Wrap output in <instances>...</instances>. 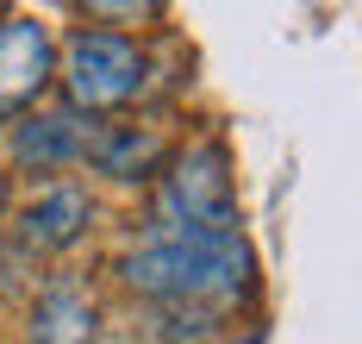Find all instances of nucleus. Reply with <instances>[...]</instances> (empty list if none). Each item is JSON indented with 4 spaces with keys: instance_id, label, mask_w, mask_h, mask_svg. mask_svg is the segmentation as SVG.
<instances>
[{
    "instance_id": "obj_1",
    "label": "nucleus",
    "mask_w": 362,
    "mask_h": 344,
    "mask_svg": "<svg viewBox=\"0 0 362 344\" xmlns=\"http://www.w3.org/2000/svg\"><path fill=\"white\" fill-rule=\"evenodd\" d=\"M119 275L144 301L231 306L256 294V251L244 231H163L144 251H132Z\"/></svg>"
},
{
    "instance_id": "obj_2",
    "label": "nucleus",
    "mask_w": 362,
    "mask_h": 344,
    "mask_svg": "<svg viewBox=\"0 0 362 344\" xmlns=\"http://www.w3.org/2000/svg\"><path fill=\"white\" fill-rule=\"evenodd\" d=\"M156 226L163 231H238L231 151H225L218 138H194L187 151H175L169 163H163Z\"/></svg>"
},
{
    "instance_id": "obj_3",
    "label": "nucleus",
    "mask_w": 362,
    "mask_h": 344,
    "mask_svg": "<svg viewBox=\"0 0 362 344\" xmlns=\"http://www.w3.org/2000/svg\"><path fill=\"white\" fill-rule=\"evenodd\" d=\"M144 50L119 32H75L63 44V63H57V81H63V101L69 113H119L144 94Z\"/></svg>"
},
{
    "instance_id": "obj_4",
    "label": "nucleus",
    "mask_w": 362,
    "mask_h": 344,
    "mask_svg": "<svg viewBox=\"0 0 362 344\" xmlns=\"http://www.w3.org/2000/svg\"><path fill=\"white\" fill-rule=\"evenodd\" d=\"M57 81V38L32 13H6L0 19V125L25 119L44 101V88Z\"/></svg>"
},
{
    "instance_id": "obj_5",
    "label": "nucleus",
    "mask_w": 362,
    "mask_h": 344,
    "mask_svg": "<svg viewBox=\"0 0 362 344\" xmlns=\"http://www.w3.org/2000/svg\"><path fill=\"white\" fill-rule=\"evenodd\" d=\"M88 119L81 113H25L19 119V132H13V163L19 169H37V176H50V169H75L81 156H88Z\"/></svg>"
},
{
    "instance_id": "obj_6",
    "label": "nucleus",
    "mask_w": 362,
    "mask_h": 344,
    "mask_svg": "<svg viewBox=\"0 0 362 344\" xmlns=\"http://www.w3.org/2000/svg\"><path fill=\"white\" fill-rule=\"evenodd\" d=\"M81 163H94L112 182H150V176H163L169 144H163L150 125H100V132L88 138V156H81Z\"/></svg>"
},
{
    "instance_id": "obj_7",
    "label": "nucleus",
    "mask_w": 362,
    "mask_h": 344,
    "mask_svg": "<svg viewBox=\"0 0 362 344\" xmlns=\"http://www.w3.org/2000/svg\"><path fill=\"white\" fill-rule=\"evenodd\" d=\"M88 219H94L88 194L75 188V182H63V188L37 194L32 207L19 213V244H25V251H69L75 238L88 231Z\"/></svg>"
},
{
    "instance_id": "obj_8",
    "label": "nucleus",
    "mask_w": 362,
    "mask_h": 344,
    "mask_svg": "<svg viewBox=\"0 0 362 344\" xmlns=\"http://www.w3.org/2000/svg\"><path fill=\"white\" fill-rule=\"evenodd\" d=\"M100 313L81 288H50L32 306V344H94Z\"/></svg>"
},
{
    "instance_id": "obj_9",
    "label": "nucleus",
    "mask_w": 362,
    "mask_h": 344,
    "mask_svg": "<svg viewBox=\"0 0 362 344\" xmlns=\"http://www.w3.org/2000/svg\"><path fill=\"white\" fill-rule=\"evenodd\" d=\"M225 326V306H200V301H156L150 306V344H213Z\"/></svg>"
},
{
    "instance_id": "obj_10",
    "label": "nucleus",
    "mask_w": 362,
    "mask_h": 344,
    "mask_svg": "<svg viewBox=\"0 0 362 344\" xmlns=\"http://www.w3.org/2000/svg\"><path fill=\"white\" fill-rule=\"evenodd\" d=\"M94 19H163V6H94Z\"/></svg>"
},
{
    "instance_id": "obj_11",
    "label": "nucleus",
    "mask_w": 362,
    "mask_h": 344,
    "mask_svg": "<svg viewBox=\"0 0 362 344\" xmlns=\"http://www.w3.org/2000/svg\"><path fill=\"white\" fill-rule=\"evenodd\" d=\"M238 344H262V332H244V338H238Z\"/></svg>"
},
{
    "instance_id": "obj_12",
    "label": "nucleus",
    "mask_w": 362,
    "mask_h": 344,
    "mask_svg": "<svg viewBox=\"0 0 362 344\" xmlns=\"http://www.w3.org/2000/svg\"><path fill=\"white\" fill-rule=\"evenodd\" d=\"M0 213H6V176H0Z\"/></svg>"
}]
</instances>
